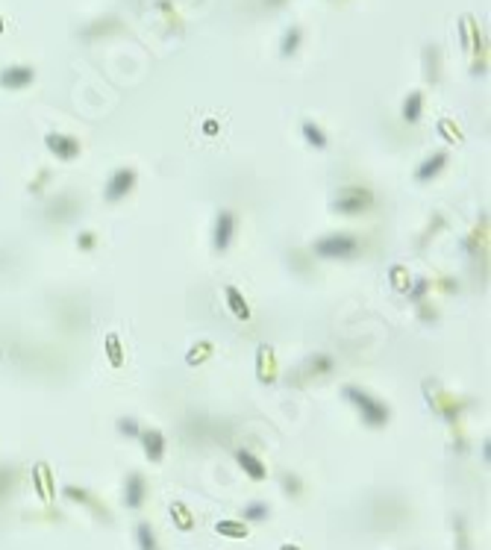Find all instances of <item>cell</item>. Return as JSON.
<instances>
[{
    "label": "cell",
    "instance_id": "6da1fadb",
    "mask_svg": "<svg viewBox=\"0 0 491 550\" xmlns=\"http://www.w3.org/2000/svg\"><path fill=\"white\" fill-rule=\"evenodd\" d=\"M342 395L359 409V415H362V421L368 424V427H374V430H380V427H385L388 424V418H391V412H388V406L383 403V400H377L374 395H368L365 388H359V386H353V383H347L344 388H342Z\"/></svg>",
    "mask_w": 491,
    "mask_h": 550
},
{
    "label": "cell",
    "instance_id": "7a4b0ae2",
    "mask_svg": "<svg viewBox=\"0 0 491 550\" xmlns=\"http://www.w3.org/2000/svg\"><path fill=\"white\" fill-rule=\"evenodd\" d=\"M356 250H359V242L350 232H329L312 245V253L321 259H350L356 257Z\"/></svg>",
    "mask_w": 491,
    "mask_h": 550
},
{
    "label": "cell",
    "instance_id": "3957f363",
    "mask_svg": "<svg viewBox=\"0 0 491 550\" xmlns=\"http://www.w3.org/2000/svg\"><path fill=\"white\" fill-rule=\"evenodd\" d=\"M371 206H374V191L365 186H344L332 201V209L339 215H362Z\"/></svg>",
    "mask_w": 491,
    "mask_h": 550
},
{
    "label": "cell",
    "instance_id": "277c9868",
    "mask_svg": "<svg viewBox=\"0 0 491 550\" xmlns=\"http://www.w3.org/2000/svg\"><path fill=\"white\" fill-rule=\"evenodd\" d=\"M135 189V171L132 168H118L109 180H106V189H103V198L109 203H118V201H124L127 194Z\"/></svg>",
    "mask_w": 491,
    "mask_h": 550
},
{
    "label": "cell",
    "instance_id": "5b68a950",
    "mask_svg": "<svg viewBox=\"0 0 491 550\" xmlns=\"http://www.w3.org/2000/svg\"><path fill=\"white\" fill-rule=\"evenodd\" d=\"M45 147L56 156L59 162H74L77 156H80V142H77L74 135H65V133H47Z\"/></svg>",
    "mask_w": 491,
    "mask_h": 550
},
{
    "label": "cell",
    "instance_id": "8992f818",
    "mask_svg": "<svg viewBox=\"0 0 491 550\" xmlns=\"http://www.w3.org/2000/svg\"><path fill=\"white\" fill-rule=\"evenodd\" d=\"M235 235V215L230 209H221L218 218H215V232H212V247L215 253H227Z\"/></svg>",
    "mask_w": 491,
    "mask_h": 550
},
{
    "label": "cell",
    "instance_id": "52a82bcc",
    "mask_svg": "<svg viewBox=\"0 0 491 550\" xmlns=\"http://www.w3.org/2000/svg\"><path fill=\"white\" fill-rule=\"evenodd\" d=\"M145 498H147V480H145V474H139V471H130L127 483H124V503H127V509L139 512V509L145 506Z\"/></svg>",
    "mask_w": 491,
    "mask_h": 550
},
{
    "label": "cell",
    "instance_id": "ba28073f",
    "mask_svg": "<svg viewBox=\"0 0 491 550\" xmlns=\"http://www.w3.org/2000/svg\"><path fill=\"white\" fill-rule=\"evenodd\" d=\"M33 80H35V71L30 65H9L0 71V89H6V91H21Z\"/></svg>",
    "mask_w": 491,
    "mask_h": 550
},
{
    "label": "cell",
    "instance_id": "9c48e42d",
    "mask_svg": "<svg viewBox=\"0 0 491 550\" xmlns=\"http://www.w3.org/2000/svg\"><path fill=\"white\" fill-rule=\"evenodd\" d=\"M139 442H142V447H145V456H147L153 465H159V462L165 459V447H168V442H165V433H162V430H156V427L142 430Z\"/></svg>",
    "mask_w": 491,
    "mask_h": 550
},
{
    "label": "cell",
    "instance_id": "30bf717a",
    "mask_svg": "<svg viewBox=\"0 0 491 550\" xmlns=\"http://www.w3.org/2000/svg\"><path fill=\"white\" fill-rule=\"evenodd\" d=\"M256 377L262 386L277 383V357H273L271 344H259V350H256Z\"/></svg>",
    "mask_w": 491,
    "mask_h": 550
},
{
    "label": "cell",
    "instance_id": "8fae6325",
    "mask_svg": "<svg viewBox=\"0 0 491 550\" xmlns=\"http://www.w3.org/2000/svg\"><path fill=\"white\" fill-rule=\"evenodd\" d=\"M447 159H450L447 150H436L433 156H427V159L415 168V180H418V183H433L436 176L447 168Z\"/></svg>",
    "mask_w": 491,
    "mask_h": 550
},
{
    "label": "cell",
    "instance_id": "7c38bea8",
    "mask_svg": "<svg viewBox=\"0 0 491 550\" xmlns=\"http://www.w3.org/2000/svg\"><path fill=\"white\" fill-rule=\"evenodd\" d=\"M33 488H35V495L42 498L45 503H50L53 500V474H50V465L47 462H38L35 468H33Z\"/></svg>",
    "mask_w": 491,
    "mask_h": 550
},
{
    "label": "cell",
    "instance_id": "4fadbf2b",
    "mask_svg": "<svg viewBox=\"0 0 491 550\" xmlns=\"http://www.w3.org/2000/svg\"><path fill=\"white\" fill-rule=\"evenodd\" d=\"M235 462L242 465V471H244V474H247L250 480L262 483V480L268 477V468H265V462H262L259 456H253L250 450H239V454H235Z\"/></svg>",
    "mask_w": 491,
    "mask_h": 550
},
{
    "label": "cell",
    "instance_id": "5bb4252c",
    "mask_svg": "<svg viewBox=\"0 0 491 550\" xmlns=\"http://www.w3.org/2000/svg\"><path fill=\"white\" fill-rule=\"evenodd\" d=\"M224 298H227V306L232 312L235 321H250V303L244 301V294L235 288V286H227L224 288Z\"/></svg>",
    "mask_w": 491,
    "mask_h": 550
},
{
    "label": "cell",
    "instance_id": "9a60e30c",
    "mask_svg": "<svg viewBox=\"0 0 491 550\" xmlns=\"http://www.w3.org/2000/svg\"><path fill=\"white\" fill-rule=\"evenodd\" d=\"M171 521H174V527L180 529V533H191V529H194V512L183 500L171 503Z\"/></svg>",
    "mask_w": 491,
    "mask_h": 550
},
{
    "label": "cell",
    "instance_id": "2e32d148",
    "mask_svg": "<svg viewBox=\"0 0 491 550\" xmlns=\"http://www.w3.org/2000/svg\"><path fill=\"white\" fill-rule=\"evenodd\" d=\"M62 495H65L68 500H74V503H86V506L97 509V515L109 518V515H106V506H101V503H97V500L91 498V492H89V488H80V486H65V488H62Z\"/></svg>",
    "mask_w": 491,
    "mask_h": 550
},
{
    "label": "cell",
    "instance_id": "e0dca14e",
    "mask_svg": "<svg viewBox=\"0 0 491 550\" xmlns=\"http://www.w3.org/2000/svg\"><path fill=\"white\" fill-rule=\"evenodd\" d=\"M403 121L406 124H418L421 115H424V94L421 91H409V97L403 101Z\"/></svg>",
    "mask_w": 491,
    "mask_h": 550
},
{
    "label": "cell",
    "instance_id": "ac0fdd59",
    "mask_svg": "<svg viewBox=\"0 0 491 550\" xmlns=\"http://www.w3.org/2000/svg\"><path fill=\"white\" fill-rule=\"evenodd\" d=\"M103 350H106V357H109V365L112 368H124V344H121V336L118 332H106V339H103Z\"/></svg>",
    "mask_w": 491,
    "mask_h": 550
},
{
    "label": "cell",
    "instance_id": "d6986e66",
    "mask_svg": "<svg viewBox=\"0 0 491 550\" xmlns=\"http://www.w3.org/2000/svg\"><path fill=\"white\" fill-rule=\"evenodd\" d=\"M135 544H139V550H159V539H156L153 527L147 521L135 524Z\"/></svg>",
    "mask_w": 491,
    "mask_h": 550
},
{
    "label": "cell",
    "instance_id": "ffe728a7",
    "mask_svg": "<svg viewBox=\"0 0 491 550\" xmlns=\"http://www.w3.org/2000/svg\"><path fill=\"white\" fill-rule=\"evenodd\" d=\"M212 353H215V344H212V342H198V344H194V347L186 353V365H188V368H198V365H203V362L212 357Z\"/></svg>",
    "mask_w": 491,
    "mask_h": 550
},
{
    "label": "cell",
    "instance_id": "44dd1931",
    "mask_svg": "<svg viewBox=\"0 0 491 550\" xmlns=\"http://www.w3.org/2000/svg\"><path fill=\"white\" fill-rule=\"evenodd\" d=\"M271 518V506L265 503V500H253V503H247L244 506V524H262V521H268Z\"/></svg>",
    "mask_w": 491,
    "mask_h": 550
},
{
    "label": "cell",
    "instance_id": "7402d4cb",
    "mask_svg": "<svg viewBox=\"0 0 491 550\" xmlns=\"http://www.w3.org/2000/svg\"><path fill=\"white\" fill-rule=\"evenodd\" d=\"M215 533H218V536H227V539H247V524H244V521H232V518H227V521H218V524H215Z\"/></svg>",
    "mask_w": 491,
    "mask_h": 550
},
{
    "label": "cell",
    "instance_id": "603a6c76",
    "mask_svg": "<svg viewBox=\"0 0 491 550\" xmlns=\"http://www.w3.org/2000/svg\"><path fill=\"white\" fill-rule=\"evenodd\" d=\"M388 280H391V288L400 291V294H406V291H409V286H412V274H409V268H406V265H391Z\"/></svg>",
    "mask_w": 491,
    "mask_h": 550
},
{
    "label": "cell",
    "instance_id": "cb8c5ba5",
    "mask_svg": "<svg viewBox=\"0 0 491 550\" xmlns=\"http://www.w3.org/2000/svg\"><path fill=\"white\" fill-rule=\"evenodd\" d=\"M300 130H303V135H306V142L312 145V147H318V150H327V135H324V130L318 127V124H312V121H303L300 124Z\"/></svg>",
    "mask_w": 491,
    "mask_h": 550
},
{
    "label": "cell",
    "instance_id": "d4e9b609",
    "mask_svg": "<svg viewBox=\"0 0 491 550\" xmlns=\"http://www.w3.org/2000/svg\"><path fill=\"white\" fill-rule=\"evenodd\" d=\"M300 38H303L300 27H288V30H286V35H283V47H280V53H283V56L298 53V47H300Z\"/></svg>",
    "mask_w": 491,
    "mask_h": 550
},
{
    "label": "cell",
    "instance_id": "484cf974",
    "mask_svg": "<svg viewBox=\"0 0 491 550\" xmlns=\"http://www.w3.org/2000/svg\"><path fill=\"white\" fill-rule=\"evenodd\" d=\"M309 374H329V371H332V357H329V353H315V357H312L309 359Z\"/></svg>",
    "mask_w": 491,
    "mask_h": 550
},
{
    "label": "cell",
    "instance_id": "4316f807",
    "mask_svg": "<svg viewBox=\"0 0 491 550\" xmlns=\"http://www.w3.org/2000/svg\"><path fill=\"white\" fill-rule=\"evenodd\" d=\"M439 133H441V139L444 142H450V145H459L462 142V133H459V127H453V121H439Z\"/></svg>",
    "mask_w": 491,
    "mask_h": 550
},
{
    "label": "cell",
    "instance_id": "83f0119b",
    "mask_svg": "<svg viewBox=\"0 0 491 550\" xmlns=\"http://www.w3.org/2000/svg\"><path fill=\"white\" fill-rule=\"evenodd\" d=\"M280 483H283V492L291 495V498H298V495L303 492V483H300L298 474H288V471H286V474L280 477Z\"/></svg>",
    "mask_w": 491,
    "mask_h": 550
},
{
    "label": "cell",
    "instance_id": "f1b7e54d",
    "mask_svg": "<svg viewBox=\"0 0 491 550\" xmlns=\"http://www.w3.org/2000/svg\"><path fill=\"white\" fill-rule=\"evenodd\" d=\"M118 433L127 436V439H139L142 436V427L135 418H118Z\"/></svg>",
    "mask_w": 491,
    "mask_h": 550
},
{
    "label": "cell",
    "instance_id": "f546056e",
    "mask_svg": "<svg viewBox=\"0 0 491 550\" xmlns=\"http://www.w3.org/2000/svg\"><path fill=\"white\" fill-rule=\"evenodd\" d=\"M427 288H429V280H415V286H409V301H415V303H424V294H427Z\"/></svg>",
    "mask_w": 491,
    "mask_h": 550
},
{
    "label": "cell",
    "instance_id": "4dcf8cb0",
    "mask_svg": "<svg viewBox=\"0 0 491 550\" xmlns=\"http://www.w3.org/2000/svg\"><path fill=\"white\" fill-rule=\"evenodd\" d=\"M427 62H429V68H427V74H429V80H439V50L436 47H427Z\"/></svg>",
    "mask_w": 491,
    "mask_h": 550
},
{
    "label": "cell",
    "instance_id": "1f68e13d",
    "mask_svg": "<svg viewBox=\"0 0 491 550\" xmlns=\"http://www.w3.org/2000/svg\"><path fill=\"white\" fill-rule=\"evenodd\" d=\"M9 486H12V471L9 468H0V498L9 492Z\"/></svg>",
    "mask_w": 491,
    "mask_h": 550
},
{
    "label": "cell",
    "instance_id": "d6a6232c",
    "mask_svg": "<svg viewBox=\"0 0 491 550\" xmlns=\"http://www.w3.org/2000/svg\"><path fill=\"white\" fill-rule=\"evenodd\" d=\"M456 529H459V550H470V544H468V529H465V518H456Z\"/></svg>",
    "mask_w": 491,
    "mask_h": 550
},
{
    "label": "cell",
    "instance_id": "836d02e7",
    "mask_svg": "<svg viewBox=\"0 0 491 550\" xmlns=\"http://www.w3.org/2000/svg\"><path fill=\"white\" fill-rule=\"evenodd\" d=\"M94 232H80V239H77V245H80V250H91L94 247Z\"/></svg>",
    "mask_w": 491,
    "mask_h": 550
},
{
    "label": "cell",
    "instance_id": "e575fe53",
    "mask_svg": "<svg viewBox=\"0 0 491 550\" xmlns=\"http://www.w3.org/2000/svg\"><path fill=\"white\" fill-rule=\"evenodd\" d=\"M203 133H206V135H215V133H218V121H206V124H203Z\"/></svg>",
    "mask_w": 491,
    "mask_h": 550
},
{
    "label": "cell",
    "instance_id": "d590c367",
    "mask_svg": "<svg viewBox=\"0 0 491 550\" xmlns=\"http://www.w3.org/2000/svg\"><path fill=\"white\" fill-rule=\"evenodd\" d=\"M280 550H300V547H298V544H283Z\"/></svg>",
    "mask_w": 491,
    "mask_h": 550
},
{
    "label": "cell",
    "instance_id": "8d00e7d4",
    "mask_svg": "<svg viewBox=\"0 0 491 550\" xmlns=\"http://www.w3.org/2000/svg\"><path fill=\"white\" fill-rule=\"evenodd\" d=\"M265 4H268V6H280V4H283V0H265Z\"/></svg>",
    "mask_w": 491,
    "mask_h": 550
},
{
    "label": "cell",
    "instance_id": "74e56055",
    "mask_svg": "<svg viewBox=\"0 0 491 550\" xmlns=\"http://www.w3.org/2000/svg\"><path fill=\"white\" fill-rule=\"evenodd\" d=\"M6 30V24H4V18H0V33H4Z\"/></svg>",
    "mask_w": 491,
    "mask_h": 550
}]
</instances>
